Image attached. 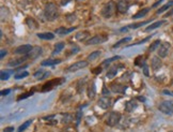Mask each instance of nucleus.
<instances>
[{
  "mask_svg": "<svg viewBox=\"0 0 173 132\" xmlns=\"http://www.w3.org/2000/svg\"><path fill=\"white\" fill-rule=\"evenodd\" d=\"M44 15L48 22H53L59 17V9L56 3L48 2L46 3L45 9H44Z\"/></svg>",
  "mask_w": 173,
  "mask_h": 132,
  "instance_id": "nucleus-1",
  "label": "nucleus"
},
{
  "mask_svg": "<svg viewBox=\"0 0 173 132\" xmlns=\"http://www.w3.org/2000/svg\"><path fill=\"white\" fill-rule=\"evenodd\" d=\"M117 10H118L117 4H115L113 1H109V2L104 7L103 11H101V14H103V16H104L105 18H109V17H111L112 15L115 13Z\"/></svg>",
  "mask_w": 173,
  "mask_h": 132,
  "instance_id": "nucleus-2",
  "label": "nucleus"
},
{
  "mask_svg": "<svg viewBox=\"0 0 173 132\" xmlns=\"http://www.w3.org/2000/svg\"><path fill=\"white\" fill-rule=\"evenodd\" d=\"M158 110L161 113L166 114V115H172L173 114V101L167 100V101H163L158 105Z\"/></svg>",
  "mask_w": 173,
  "mask_h": 132,
  "instance_id": "nucleus-3",
  "label": "nucleus"
},
{
  "mask_svg": "<svg viewBox=\"0 0 173 132\" xmlns=\"http://www.w3.org/2000/svg\"><path fill=\"white\" fill-rule=\"evenodd\" d=\"M121 119V114L119 112H111L108 116V118L106 120V124L108 125L109 127H115L119 124V121Z\"/></svg>",
  "mask_w": 173,
  "mask_h": 132,
  "instance_id": "nucleus-4",
  "label": "nucleus"
},
{
  "mask_svg": "<svg viewBox=\"0 0 173 132\" xmlns=\"http://www.w3.org/2000/svg\"><path fill=\"white\" fill-rule=\"evenodd\" d=\"M171 45L169 42H164L159 45V47L157 49V54L160 58H165V57L168 56L169 52H170Z\"/></svg>",
  "mask_w": 173,
  "mask_h": 132,
  "instance_id": "nucleus-5",
  "label": "nucleus"
},
{
  "mask_svg": "<svg viewBox=\"0 0 173 132\" xmlns=\"http://www.w3.org/2000/svg\"><path fill=\"white\" fill-rule=\"evenodd\" d=\"M107 37L105 35H96L92 38H90L88 41H87V45H96V44H101L104 43L105 41H107Z\"/></svg>",
  "mask_w": 173,
  "mask_h": 132,
  "instance_id": "nucleus-6",
  "label": "nucleus"
},
{
  "mask_svg": "<svg viewBox=\"0 0 173 132\" xmlns=\"http://www.w3.org/2000/svg\"><path fill=\"white\" fill-rule=\"evenodd\" d=\"M89 65V61L88 60H81V61H77L71 65L69 68H67V71L69 72H75V71H78L80 69H83V68L88 67Z\"/></svg>",
  "mask_w": 173,
  "mask_h": 132,
  "instance_id": "nucleus-7",
  "label": "nucleus"
},
{
  "mask_svg": "<svg viewBox=\"0 0 173 132\" xmlns=\"http://www.w3.org/2000/svg\"><path fill=\"white\" fill-rule=\"evenodd\" d=\"M42 52H43V49L41 46H33L31 51L29 52V54L27 55V58L30 60L36 59L37 57H40L41 55H42Z\"/></svg>",
  "mask_w": 173,
  "mask_h": 132,
  "instance_id": "nucleus-8",
  "label": "nucleus"
},
{
  "mask_svg": "<svg viewBox=\"0 0 173 132\" xmlns=\"http://www.w3.org/2000/svg\"><path fill=\"white\" fill-rule=\"evenodd\" d=\"M99 106L103 110H107V108H109L112 104V100L111 98L107 97V96H104V97H101V99L99 100V102H97Z\"/></svg>",
  "mask_w": 173,
  "mask_h": 132,
  "instance_id": "nucleus-9",
  "label": "nucleus"
},
{
  "mask_svg": "<svg viewBox=\"0 0 173 132\" xmlns=\"http://www.w3.org/2000/svg\"><path fill=\"white\" fill-rule=\"evenodd\" d=\"M33 46H31L30 44H24V45H20L18 47H16L14 53L17 55H28L29 52L32 49Z\"/></svg>",
  "mask_w": 173,
  "mask_h": 132,
  "instance_id": "nucleus-10",
  "label": "nucleus"
},
{
  "mask_svg": "<svg viewBox=\"0 0 173 132\" xmlns=\"http://www.w3.org/2000/svg\"><path fill=\"white\" fill-rule=\"evenodd\" d=\"M123 67H124L123 65H115V66H112V67H110L109 69H108V71H107L106 77L110 78V80L113 78L118 74V72L120 70V68H123Z\"/></svg>",
  "mask_w": 173,
  "mask_h": 132,
  "instance_id": "nucleus-11",
  "label": "nucleus"
},
{
  "mask_svg": "<svg viewBox=\"0 0 173 132\" xmlns=\"http://www.w3.org/2000/svg\"><path fill=\"white\" fill-rule=\"evenodd\" d=\"M64 80L62 78V80H53V81H49L47 82L46 84H44V86H43L42 88V91H47V90H50V89H53L55 86H57V85H59V84L63 83Z\"/></svg>",
  "mask_w": 173,
  "mask_h": 132,
  "instance_id": "nucleus-12",
  "label": "nucleus"
},
{
  "mask_svg": "<svg viewBox=\"0 0 173 132\" xmlns=\"http://www.w3.org/2000/svg\"><path fill=\"white\" fill-rule=\"evenodd\" d=\"M117 9L120 13H125L129 9V1L128 0H119L117 3Z\"/></svg>",
  "mask_w": 173,
  "mask_h": 132,
  "instance_id": "nucleus-13",
  "label": "nucleus"
},
{
  "mask_svg": "<svg viewBox=\"0 0 173 132\" xmlns=\"http://www.w3.org/2000/svg\"><path fill=\"white\" fill-rule=\"evenodd\" d=\"M110 88L113 92H117V94H124L127 87L125 85H122V84H118V83H112L110 85Z\"/></svg>",
  "mask_w": 173,
  "mask_h": 132,
  "instance_id": "nucleus-14",
  "label": "nucleus"
},
{
  "mask_svg": "<svg viewBox=\"0 0 173 132\" xmlns=\"http://www.w3.org/2000/svg\"><path fill=\"white\" fill-rule=\"evenodd\" d=\"M151 66H152V69L154 71H158L163 66V62L160 59L159 56H154L152 58V61H151Z\"/></svg>",
  "mask_w": 173,
  "mask_h": 132,
  "instance_id": "nucleus-15",
  "label": "nucleus"
},
{
  "mask_svg": "<svg viewBox=\"0 0 173 132\" xmlns=\"http://www.w3.org/2000/svg\"><path fill=\"white\" fill-rule=\"evenodd\" d=\"M76 29V27H71V28H65V27H59L55 30V33L59 35H69V32H72L74 30Z\"/></svg>",
  "mask_w": 173,
  "mask_h": 132,
  "instance_id": "nucleus-16",
  "label": "nucleus"
},
{
  "mask_svg": "<svg viewBox=\"0 0 173 132\" xmlns=\"http://www.w3.org/2000/svg\"><path fill=\"white\" fill-rule=\"evenodd\" d=\"M137 106H138V103H137L136 100H129L125 105V111L128 113H131V112H134V110H136Z\"/></svg>",
  "mask_w": 173,
  "mask_h": 132,
  "instance_id": "nucleus-17",
  "label": "nucleus"
},
{
  "mask_svg": "<svg viewBox=\"0 0 173 132\" xmlns=\"http://www.w3.org/2000/svg\"><path fill=\"white\" fill-rule=\"evenodd\" d=\"M26 59H28L27 56L24 57V58H18V59H11L10 61L8 62V66L9 67H17V66L24 63V62L26 61Z\"/></svg>",
  "mask_w": 173,
  "mask_h": 132,
  "instance_id": "nucleus-18",
  "label": "nucleus"
},
{
  "mask_svg": "<svg viewBox=\"0 0 173 132\" xmlns=\"http://www.w3.org/2000/svg\"><path fill=\"white\" fill-rule=\"evenodd\" d=\"M101 51H94V52H92L88 57H87V60H88L89 62L95 61L96 59H99V57H101Z\"/></svg>",
  "mask_w": 173,
  "mask_h": 132,
  "instance_id": "nucleus-19",
  "label": "nucleus"
},
{
  "mask_svg": "<svg viewBox=\"0 0 173 132\" xmlns=\"http://www.w3.org/2000/svg\"><path fill=\"white\" fill-rule=\"evenodd\" d=\"M49 75H50V73L45 72V71H43V70L37 71V72H35L34 74H33V76H34L36 80H44V78L48 77Z\"/></svg>",
  "mask_w": 173,
  "mask_h": 132,
  "instance_id": "nucleus-20",
  "label": "nucleus"
},
{
  "mask_svg": "<svg viewBox=\"0 0 173 132\" xmlns=\"http://www.w3.org/2000/svg\"><path fill=\"white\" fill-rule=\"evenodd\" d=\"M37 38L42 39V40H53L55 38V35L53 32H41L37 33Z\"/></svg>",
  "mask_w": 173,
  "mask_h": 132,
  "instance_id": "nucleus-21",
  "label": "nucleus"
},
{
  "mask_svg": "<svg viewBox=\"0 0 173 132\" xmlns=\"http://www.w3.org/2000/svg\"><path fill=\"white\" fill-rule=\"evenodd\" d=\"M61 62V59H46L44 61H42L41 65L43 67H47V66H55V65H58Z\"/></svg>",
  "mask_w": 173,
  "mask_h": 132,
  "instance_id": "nucleus-22",
  "label": "nucleus"
},
{
  "mask_svg": "<svg viewBox=\"0 0 173 132\" xmlns=\"http://www.w3.org/2000/svg\"><path fill=\"white\" fill-rule=\"evenodd\" d=\"M96 94V88H95V84L92 83L91 85H89L88 87V97L90 99H94Z\"/></svg>",
  "mask_w": 173,
  "mask_h": 132,
  "instance_id": "nucleus-23",
  "label": "nucleus"
},
{
  "mask_svg": "<svg viewBox=\"0 0 173 132\" xmlns=\"http://www.w3.org/2000/svg\"><path fill=\"white\" fill-rule=\"evenodd\" d=\"M149 11H150V8L142 9V10H140L138 13H136L135 15H133V18L138 19V18H141V17H144L147 13H149Z\"/></svg>",
  "mask_w": 173,
  "mask_h": 132,
  "instance_id": "nucleus-24",
  "label": "nucleus"
},
{
  "mask_svg": "<svg viewBox=\"0 0 173 132\" xmlns=\"http://www.w3.org/2000/svg\"><path fill=\"white\" fill-rule=\"evenodd\" d=\"M166 23V21H158V22H155L153 23V24H151L149 26V27H147V29H145V31H151V30H154L156 29V28L160 27L161 25H164Z\"/></svg>",
  "mask_w": 173,
  "mask_h": 132,
  "instance_id": "nucleus-25",
  "label": "nucleus"
},
{
  "mask_svg": "<svg viewBox=\"0 0 173 132\" xmlns=\"http://www.w3.org/2000/svg\"><path fill=\"white\" fill-rule=\"evenodd\" d=\"M26 24L28 25V27H29L30 29H36V28L39 27V24H37L32 17H28V18L26 19Z\"/></svg>",
  "mask_w": 173,
  "mask_h": 132,
  "instance_id": "nucleus-26",
  "label": "nucleus"
},
{
  "mask_svg": "<svg viewBox=\"0 0 173 132\" xmlns=\"http://www.w3.org/2000/svg\"><path fill=\"white\" fill-rule=\"evenodd\" d=\"M64 43L63 42H60V43H57L56 46H55V49H53V55L56 54H59V53H61L62 49H64Z\"/></svg>",
  "mask_w": 173,
  "mask_h": 132,
  "instance_id": "nucleus-27",
  "label": "nucleus"
},
{
  "mask_svg": "<svg viewBox=\"0 0 173 132\" xmlns=\"http://www.w3.org/2000/svg\"><path fill=\"white\" fill-rule=\"evenodd\" d=\"M32 119H29V120H27V121H25L24 124L21 125L20 127H19L18 128V130H17V132H23V131H25V130L27 129V128H28V127L30 126V125L32 124Z\"/></svg>",
  "mask_w": 173,
  "mask_h": 132,
  "instance_id": "nucleus-28",
  "label": "nucleus"
},
{
  "mask_svg": "<svg viewBox=\"0 0 173 132\" xmlns=\"http://www.w3.org/2000/svg\"><path fill=\"white\" fill-rule=\"evenodd\" d=\"M159 45H160V41L159 40H156L155 42H153L152 45L149 47V52H150V53H152V52L156 51V49L159 47Z\"/></svg>",
  "mask_w": 173,
  "mask_h": 132,
  "instance_id": "nucleus-29",
  "label": "nucleus"
},
{
  "mask_svg": "<svg viewBox=\"0 0 173 132\" xmlns=\"http://www.w3.org/2000/svg\"><path fill=\"white\" fill-rule=\"evenodd\" d=\"M89 35V32L88 31H83V32H79L76 35V39H77L78 41H85V38Z\"/></svg>",
  "mask_w": 173,
  "mask_h": 132,
  "instance_id": "nucleus-30",
  "label": "nucleus"
},
{
  "mask_svg": "<svg viewBox=\"0 0 173 132\" xmlns=\"http://www.w3.org/2000/svg\"><path fill=\"white\" fill-rule=\"evenodd\" d=\"M173 6V1H170V2H168L167 4H165V6H163L160 9H158L157 10V13L158 14H160V13H163V12H165L166 10H168L170 7H172Z\"/></svg>",
  "mask_w": 173,
  "mask_h": 132,
  "instance_id": "nucleus-31",
  "label": "nucleus"
},
{
  "mask_svg": "<svg viewBox=\"0 0 173 132\" xmlns=\"http://www.w3.org/2000/svg\"><path fill=\"white\" fill-rule=\"evenodd\" d=\"M117 59H120V56H115V57H112V58H109V59H106L104 62H103V67H108L111 62H113Z\"/></svg>",
  "mask_w": 173,
  "mask_h": 132,
  "instance_id": "nucleus-32",
  "label": "nucleus"
},
{
  "mask_svg": "<svg viewBox=\"0 0 173 132\" xmlns=\"http://www.w3.org/2000/svg\"><path fill=\"white\" fill-rule=\"evenodd\" d=\"M28 75H29V73L27 72V71H21V72H19V73H17V74H15L14 78H15V80H21V78L27 77Z\"/></svg>",
  "mask_w": 173,
  "mask_h": 132,
  "instance_id": "nucleus-33",
  "label": "nucleus"
},
{
  "mask_svg": "<svg viewBox=\"0 0 173 132\" xmlns=\"http://www.w3.org/2000/svg\"><path fill=\"white\" fill-rule=\"evenodd\" d=\"M72 120H73V116L69 115V114L64 115L63 118H62V122H63V124H69V122H71Z\"/></svg>",
  "mask_w": 173,
  "mask_h": 132,
  "instance_id": "nucleus-34",
  "label": "nucleus"
},
{
  "mask_svg": "<svg viewBox=\"0 0 173 132\" xmlns=\"http://www.w3.org/2000/svg\"><path fill=\"white\" fill-rule=\"evenodd\" d=\"M128 41H131V37H127V38H124L122 39V40H120L119 42H117V43L113 45V49H115V47H119V46L121 45V44L123 43H126V42H128Z\"/></svg>",
  "mask_w": 173,
  "mask_h": 132,
  "instance_id": "nucleus-35",
  "label": "nucleus"
},
{
  "mask_svg": "<svg viewBox=\"0 0 173 132\" xmlns=\"http://www.w3.org/2000/svg\"><path fill=\"white\" fill-rule=\"evenodd\" d=\"M0 77H1V81H7V80H9V77H10V73L5 72V71H1Z\"/></svg>",
  "mask_w": 173,
  "mask_h": 132,
  "instance_id": "nucleus-36",
  "label": "nucleus"
},
{
  "mask_svg": "<svg viewBox=\"0 0 173 132\" xmlns=\"http://www.w3.org/2000/svg\"><path fill=\"white\" fill-rule=\"evenodd\" d=\"M150 21H147V22H143V23H139V24H135V25H129L128 26V28H134V29H136V28L140 27V26H142V25H147L149 24Z\"/></svg>",
  "mask_w": 173,
  "mask_h": 132,
  "instance_id": "nucleus-37",
  "label": "nucleus"
},
{
  "mask_svg": "<svg viewBox=\"0 0 173 132\" xmlns=\"http://www.w3.org/2000/svg\"><path fill=\"white\" fill-rule=\"evenodd\" d=\"M150 39H151V37H147V38L143 39V40H142V41H139V42H137V43L129 44V45H128V47H131V46H133V45H139V44H142V43H144V42H147V41H149Z\"/></svg>",
  "mask_w": 173,
  "mask_h": 132,
  "instance_id": "nucleus-38",
  "label": "nucleus"
},
{
  "mask_svg": "<svg viewBox=\"0 0 173 132\" xmlns=\"http://www.w3.org/2000/svg\"><path fill=\"white\" fill-rule=\"evenodd\" d=\"M163 94H167V96H172L173 97V91L172 90H169V89H164Z\"/></svg>",
  "mask_w": 173,
  "mask_h": 132,
  "instance_id": "nucleus-39",
  "label": "nucleus"
},
{
  "mask_svg": "<svg viewBox=\"0 0 173 132\" xmlns=\"http://www.w3.org/2000/svg\"><path fill=\"white\" fill-rule=\"evenodd\" d=\"M32 94V91H30V92H27V94H24V96H19L18 97V101L19 100H21V99H25V98H27V97H30V96H31Z\"/></svg>",
  "mask_w": 173,
  "mask_h": 132,
  "instance_id": "nucleus-40",
  "label": "nucleus"
},
{
  "mask_svg": "<svg viewBox=\"0 0 173 132\" xmlns=\"http://www.w3.org/2000/svg\"><path fill=\"white\" fill-rule=\"evenodd\" d=\"M7 54H8V51H7V49H1V52H0V58L3 59L4 56H7Z\"/></svg>",
  "mask_w": 173,
  "mask_h": 132,
  "instance_id": "nucleus-41",
  "label": "nucleus"
},
{
  "mask_svg": "<svg viewBox=\"0 0 173 132\" xmlns=\"http://www.w3.org/2000/svg\"><path fill=\"white\" fill-rule=\"evenodd\" d=\"M11 92V89H4V90H1V96H8L9 94Z\"/></svg>",
  "mask_w": 173,
  "mask_h": 132,
  "instance_id": "nucleus-42",
  "label": "nucleus"
},
{
  "mask_svg": "<svg viewBox=\"0 0 173 132\" xmlns=\"http://www.w3.org/2000/svg\"><path fill=\"white\" fill-rule=\"evenodd\" d=\"M3 132H14V127H7L4 128Z\"/></svg>",
  "mask_w": 173,
  "mask_h": 132,
  "instance_id": "nucleus-43",
  "label": "nucleus"
},
{
  "mask_svg": "<svg viewBox=\"0 0 173 132\" xmlns=\"http://www.w3.org/2000/svg\"><path fill=\"white\" fill-rule=\"evenodd\" d=\"M143 72H144V74L147 76H149V70H147V66L144 63L143 65Z\"/></svg>",
  "mask_w": 173,
  "mask_h": 132,
  "instance_id": "nucleus-44",
  "label": "nucleus"
},
{
  "mask_svg": "<svg viewBox=\"0 0 173 132\" xmlns=\"http://www.w3.org/2000/svg\"><path fill=\"white\" fill-rule=\"evenodd\" d=\"M103 94H104V96H108V94H109V90L107 89V87H104V88H103Z\"/></svg>",
  "mask_w": 173,
  "mask_h": 132,
  "instance_id": "nucleus-45",
  "label": "nucleus"
},
{
  "mask_svg": "<svg viewBox=\"0 0 173 132\" xmlns=\"http://www.w3.org/2000/svg\"><path fill=\"white\" fill-rule=\"evenodd\" d=\"M93 72L96 73V74H97V73H101V67H97V70H94Z\"/></svg>",
  "mask_w": 173,
  "mask_h": 132,
  "instance_id": "nucleus-46",
  "label": "nucleus"
},
{
  "mask_svg": "<svg viewBox=\"0 0 173 132\" xmlns=\"http://www.w3.org/2000/svg\"><path fill=\"white\" fill-rule=\"evenodd\" d=\"M161 2H163V0H158L157 2H156V3H154V4H153V8H155V7H157L158 4H159V3H161Z\"/></svg>",
  "mask_w": 173,
  "mask_h": 132,
  "instance_id": "nucleus-47",
  "label": "nucleus"
},
{
  "mask_svg": "<svg viewBox=\"0 0 173 132\" xmlns=\"http://www.w3.org/2000/svg\"><path fill=\"white\" fill-rule=\"evenodd\" d=\"M80 117H81V112H78V114H77V122H79Z\"/></svg>",
  "mask_w": 173,
  "mask_h": 132,
  "instance_id": "nucleus-48",
  "label": "nucleus"
},
{
  "mask_svg": "<svg viewBox=\"0 0 173 132\" xmlns=\"http://www.w3.org/2000/svg\"><path fill=\"white\" fill-rule=\"evenodd\" d=\"M69 1H71V0H63V1H62V6H64V4H66L67 2H69Z\"/></svg>",
  "mask_w": 173,
  "mask_h": 132,
  "instance_id": "nucleus-49",
  "label": "nucleus"
},
{
  "mask_svg": "<svg viewBox=\"0 0 173 132\" xmlns=\"http://www.w3.org/2000/svg\"><path fill=\"white\" fill-rule=\"evenodd\" d=\"M77 1H83V0H77Z\"/></svg>",
  "mask_w": 173,
  "mask_h": 132,
  "instance_id": "nucleus-50",
  "label": "nucleus"
}]
</instances>
